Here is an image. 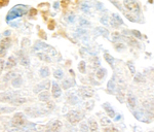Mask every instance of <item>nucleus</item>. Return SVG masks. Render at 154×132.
<instances>
[{
  "label": "nucleus",
  "mask_w": 154,
  "mask_h": 132,
  "mask_svg": "<svg viewBox=\"0 0 154 132\" xmlns=\"http://www.w3.org/2000/svg\"><path fill=\"white\" fill-rule=\"evenodd\" d=\"M68 3H69V2H68V1H62V2H61L62 6H63V7H64V8H65V7L67 6V4H68Z\"/></svg>",
  "instance_id": "nucleus-41"
},
{
  "label": "nucleus",
  "mask_w": 154,
  "mask_h": 132,
  "mask_svg": "<svg viewBox=\"0 0 154 132\" xmlns=\"http://www.w3.org/2000/svg\"><path fill=\"white\" fill-rule=\"evenodd\" d=\"M1 99H2V101H4V102L11 101L12 99H14V94H12V93H5L4 95L2 94Z\"/></svg>",
  "instance_id": "nucleus-15"
},
{
  "label": "nucleus",
  "mask_w": 154,
  "mask_h": 132,
  "mask_svg": "<svg viewBox=\"0 0 154 132\" xmlns=\"http://www.w3.org/2000/svg\"><path fill=\"white\" fill-rule=\"evenodd\" d=\"M5 35H9V31H5Z\"/></svg>",
  "instance_id": "nucleus-51"
},
{
  "label": "nucleus",
  "mask_w": 154,
  "mask_h": 132,
  "mask_svg": "<svg viewBox=\"0 0 154 132\" xmlns=\"http://www.w3.org/2000/svg\"><path fill=\"white\" fill-rule=\"evenodd\" d=\"M80 24H81V25H84V24L88 25V22H86V21H84L83 19H81V20H80Z\"/></svg>",
  "instance_id": "nucleus-45"
},
{
  "label": "nucleus",
  "mask_w": 154,
  "mask_h": 132,
  "mask_svg": "<svg viewBox=\"0 0 154 132\" xmlns=\"http://www.w3.org/2000/svg\"><path fill=\"white\" fill-rule=\"evenodd\" d=\"M104 58L106 59V61L108 62L110 65H113V61H114V59H113V57L111 56V55H109V54H105L104 55Z\"/></svg>",
  "instance_id": "nucleus-26"
},
{
  "label": "nucleus",
  "mask_w": 154,
  "mask_h": 132,
  "mask_svg": "<svg viewBox=\"0 0 154 132\" xmlns=\"http://www.w3.org/2000/svg\"><path fill=\"white\" fill-rule=\"evenodd\" d=\"M72 97H73V95H71V96H69V99H72ZM73 100H75L77 102V98L75 97V98H73Z\"/></svg>",
  "instance_id": "nucleus-47"
},
{
  "label": "nucleus",
  "mask_w": 154,
  "mask_h": 132,
  "mask_svg": "<svg viewBox=\"0 0 154 132\" xmlns=\"http://www.w3.org/2000/svg\"><path fill=\"white\" fill-rule=\"evenodd\" d=\"M113 37L114 38H119V33H117V32H115V33H113Z\"/></svg>",
  "instance_id": "nucleus-44"
},
{
  "label": "nucleus",
  "mask_w": 154,
  "mask_h": 132,
  "mask_svg": "<svg viewBox=\"0 0 154 132\" xmlns=\"http://www.w3.org/2000/svg\"><path fill=\"white\" fill-rule=\"evenodd\" d=\"M67 119L70 122L71 124H76L82 119V114L80 111H71L67 114Z\"/></svg>",
  "instance_id": "nucleus-1"
},
{
  "label": "nucleus",
  "mask_w": 154,
  "mask_h": 132,
  "mask_svg": "<svg viewBox=\"0 0 154 132\" xmlns=\"http://www.w3.org/2000/svg\"><path fill=\"white\" fill-rule=\"evenodd\" d=\"M48 87H49V82L48 81L42 82V83H40L35 89H34V92H35V93H38V92H40L41 90L46 91L48 89Z\"/></svg>",
  "instance_id": "nucleus-8"
},
{
  "label": "nucleus",
  "mask_w": 154,
  "mask_h": 132,
  "mask_svg": "<svg viewBox=\"0 0 154 132\" xmlns=\"http://www.w3.org/2000/svg\"><path fill=\"white\" fill-rule=\"evenodd\" d=\"M49 76V70L48 67H42V68L40 69V76L41 78H46V76Z\"/></svg>",
  "instance_id": "nucleus-20"
},
{
  "label": "nucleus",
  "mask_w": 154,
  "mask_h": 132,
  "mask_svg": "<svg viewBox=\"0 0 154 132\" xmlns=\"http://www.w3.org/2000/svg\"><path fill=\"white\" fill-rule=\"evenodd\" d=\"M123 5L128 11H133V12H138L140 7H139L138 2L136 1H123Z\"/></svg>",
  "instance_id": "nucleus-4"
},
{
  "label": "nucleus",
  "mask_w": 154,
  "mask_h": 132,
  "mask_svg": "<svg viewBox=\"0 0 154 132\" xmlns=\"http://www.w3.org/2000/svg\"><path fill=\"white\" fill-rule=\"evenodd\" d=\"M3 70V61H1V71Z\"/></svg>",
  "instance_id": "nucleus-49"
},
{
  "label": "nucleus",
  "mask_w": 154,
  "mask_h": 132,
  "mask_svg": "<svg viewBox=\"0 0 154 132\" xmlns=\"http://www.w3.org/2000/svg\"><path fill=\"white\" fill-rule=\"evenodd\" d=\"M62 128V122L59 120H56L51 123H49L48 126H46L45 132H60Z\"/></svg>",
  "instance_id": "nucleus-2"
},
{
  "label": "nucleus",
  "mask_w": 154,
  "mask_h": 132,
  "mask_svg": "<svg viewBox=\"0 0 154 132\" xmlns=\"http://www.w3.org/2000/svg\"><path fill=\"white\" fill-rule=\"evenodd\" d=\"M48 29H49V30H54V27H56V23H54V21L53 19H51V21L48 22Z\"/></svg>",
  "instance_id": "nucleus-29"
},
{
  "label": "nucleus",
  "mask_w": 154,
  "mask_h": 132,
  "mask_svg": "<svg viewBox=\"0 0 154 132\" xmlns=\"http://www.w3.org/2000/svg\"><path fill=\"white\" fill-rule=\"evenodd\" d=\"M12 125L14 127H21L24 125L25 123V117L24 114L22 113H17L12 118V121H11Z\"/></svg>",
  "instance_id": "nucleus-3"
},
{
  "label": "nucleus",
  "mask_w": 154,
  "mask_h": 132,
  "mask_svg": "<svg viewBox=\"0 0 154 132\" xmlns=\"http://www.w3.org/2000/svg\"><path fill=\"white\" fill-rule=\"evenodd\" d=\"M128 105H130L131 108H134L136 106V98L134 96L130 95L128 97Z\"/></svg>",
  "instance_id": "nucleus-18"
},
{
  "label": "nucleus",
  "mask_w": 154,
  "mask_h": 132,
  "mask_svg": "<svg viewBox=\"0 0 154 132\" xmlns=\"http://www.w3.org/2000/svg\"><path fill=\"white\" fill-rule=\"evenodd\" d=\"M104 132H118V130L115 128H113V127H108V128L104 129Z\"/></svg>",
  "instance_id": "nucleus-33"
},
{
  "label": "nucleus",
  "mask_w": 154,
  "mask_h": 132,
  "mask_svg": "<svg viewBox=\"0 0 154 132\" xmlns=\"http://www.w3.org/2000/svg\"><path fill=\"white\" fill-rule=\"evenodd\" d=\"M74 84H75V82H74L73 79H65V81L63 82V88L69 89L70 87L74 86Z\"/></svg>",
  "instance_id": "nucleus-16"
},
{
  "label": "nucleus",
  "mask_w": 154,
  "mask_h": 132,
  "mask_svg": "<svg viewBox=\"0 0 154 132\" xmlns=\"http://www.w3.org/2000/svg\"><path fill=\"white\" fill-rule=\"evenodd\" d=\"M11 38L9 37H6V38H3L1 40V57H3V55H5V50L11 46Z\"/></svg>",
  "instance_id": "nucleus-7"
},
{
  "label": "nucleus",
  "mask_w": 154,
  "mask_h": 132,
  "mask_svg": "<svg viewBox=\"0 0 154 132\" xmlns=\"http://www.w3.org/2000/svg\"><path fill=\"white\" fill-rule=\"evenodd\" d=\"M112 17L113 18H111V24L113 25V27H118L119 24H122V20L117 14H113Z\"/></svg>",
  "instance_id": "nucleus-10"
},
{
  "label": "nucleus",
  "mask_w": 154,
  "mask_h": 132,
  "mask_svg": "<svg viewBox=\"0 0 154 132\" xmlns=\"http://www.w3.org/2000/svg\"><path fill=\"white\" fill-rule=\"evenodd\" d=\"M17 64V59L14 57H9L8 60H7V63H6V68L7 69H11L12 67H14Z\"/></svg>",
  "instance_id": "nucleus-12"
},
{
  "label": "nucleus",
  "mask_w": 154,
  "mask_h": 132,
  "mask_svg": "<svg viewBox=\"0 0 154 132\" xmlns=\"http://www.w3.org/2000/svg\"><path fill=\"white\" fill-rule=\"evenodd\" d=\"M20 62H21V64L23 66H29L30 64V61L29 59L27 58L26 56H21V59H20Z\"/></svg>",
  "instance_id": "nucleus-23"
},
{
  "label": "nucleus",
  "mask_w": 154,
  "mask_h": 132,
  "mask_svg": "<svg viewBox=\"0 0 154 132\" xmlns=\"http://www.w3.org/2000/svg\"><path fill=\"white\" fill-rule=\"evenodd\" d=\"M63 76H64V72L62 71L61 69H58V70H56L54 72V76L58 79H61L62 78H63Z\"/></svg>",
  "instance_id": "nucleus-24"
},
{
  "label": "nucleus",
  "mask_w": 154,
  "mask_h": 132,
  "mask_svg": "<svg viewBox=\"0 0 154 132\" xmlns=\"http://www.w3.org/2000/svg\"><path fill=\"white\" fill-rule=\"evenodd\" d=\"M27 132H37V131H35L34 129H29V130H27Z\"/></svg>",
  "instance_id": "nucleus-48"
},
{
  "label": "nucleus",
  "mask_w": 154,
  "mask_h": 132,
  "mask_svg": "<svg viewBox=\"0 0 154 132\" xmlns=\"http://www.w3.org/2000/svg\"><path fill=\"white\" fill-rule=\"evenodd\" d=\"M21 85H22V79L20 76L12 79V86L14 88H19V87H21Z\"/></svg>",
  "instance_id": "nucleus-21"
},
{
  "label": "nucleus",
  "mask_w": 154,
  "mask_h": 132,
  "mask_svg": "<svg viewBox=\"0 0 154 132\" xmlns=\"http://www.w3.org/2000/svg\"><path fill=\"white\" fill-rule=\"evenodd\" d=\"M103 108H105L106 113L108 114V117H110V118H114V116H115V113H114L113 108L110 106V104H108V103H104Z\"/></svg>",
  "instance_id": "nucleus-11"
},
{
  "label": "nucleus",
  "mask_w": 154,
  "mask_h": 132,
  "mask_svg": "<svg viewBox=\"0 0 154 132\" xmlns=\"http://www.w3.org/2000/svg\"><path fill=\"white\" fill-rule=\"evenodd\" d=\"M115 48H116V49H119V48H120V49H125V46H123L122 43H119V44H118V43H116V44H115Z\"/></svg>",
  "instance_id": "nucleus-39"
},
{
  "label": "nucleus",
  "mask_w": 154,
  "mask_h": 132,
  "mask_svg": "<svg viewBox=\"0 0 154 132\" xmlns=\"http://www.w3.org/2000/svg\"><path fill=\"white\" fill-rule=\"evenodd\" d=\"M73 18H74V17H73V16H71V17H69V21H71V22H73V21H74V19H73Z\"/></svg>",
  "instance_id": "nucleus-46"
},
{
  "label": "nucleus",
  "mask_w": 154,
  "mask_h": 132,
  "mask_svg": "<svg viewBox=\"0 0 154 132\" xmlns=\"http://www.w3.org/2000/svg\"><path fill=\"white\" fill-rule=\"evenodd\" d=\"M39 100L41 101H48L49 100V93L48 91H42L38 96Z\"/></svg>",
  "instance_id": "nucleus-13"
},
{
  "label": "nucleus",
  "mask_w": 154,
  "mask_h": 132,
  "mask_svg": "<svg viewBox=\"0 0 154 132\" xmlns=\"http://www.w3.org/2000/svg\"><path fill=\"white\" fill-rule=\"evenodd\" d=\"M79 94H80L81 96L84 97V98H89V97H91L94 95V91L91 88H88V87H82V88H80L78 90Z\"/></svg>",
  "instance_id": "nucleus-5"
},
{
  "label": "nucleus",
  "mask_w": 154,
  "mask_h": 132,
  "mask_svg": "<svg viewBox=\"0 0 154 132\" xmlns=\"http://www.w3.org/2000/svg\"><path fill=\"white\" fill-rule=\"evenodd\" d=\"M45 48H48V44H45L44 42H40V41H37L35 44H34V51H39L41 49H45Z\"/></svg>",
  "instance_id": "nucleus-14"
},
{
  "label": "nucleus",
  "mask_w": 154,
  "mask_h": 132,
  "mask_svg": "<svg viewBox=\"0 0 154 132\" xmlns=\"http://www.w3.org/2000/svg\"><path fill=\"white\" fill-rule=\"evenodd\" d=\"M61 88H60V86L57 83H54L53 84V87H51V94H53V96L54 98H58V97L61 96Z\"/></svg>",
  "instance_id": "nucleus-9"
},
{
  "label": "nucleus",
  "mask_w": 154,
  "mask_h": 132,
  "mask_svg": "<svg viewBox=\"0 0 154 132\" xmlns=\"http://www.w3.org/2000/svg\"><path fill=\"white\" fill-rule=\"evenodd\" d=\"M80 131L81 132H88V126H86L85 123L80 124Z\"/></svg>",
  "instance_id": "nucleus-30"
},
{
  "label": "nucleus",
  "mask_w": 154,
  "mask_h": 132,
  "mask_svg": "<svg viewBox=\"0 0 154 132\" xmlns=\"http://www.w3.org/2000/svg\"><path fill=\"white\" fill-rule=\"evenodd\" d=\"M108 89L109 90H113L114 89V81L113 79H110V81H109V83H108Z\"/></svg>",
  "instance_id": "nucleus-34"
},
{
  "label": "nucleus",
  "mask_w": 154,
  "mask_h": 132,
  "mask_svg": "<svg viewBox=\"0 0 154 132\" xmlns=\"http://www.w3.org/2000/svg\"><path fill=\"white\" fill-rule=\"evenodd\" d=\"M95 31H96V33H97V34H99V32H100L101 34H103V33H104V35H105V36L108 35V33H109V32L107 31L106 29L102 28V27H99V28H97Z\"/></svg>",
  "instance_id": "nucleus-28"
},
{
  "label": "nucleus",
  "mask_w": 154,
  "mask_h": 132,
  "mask_svg": "<svg viewBox=\"0 0 154 132\" xmlns=\"http://www.w3.org/2000/svg\"><path fill=\"white\" fill-rule=\"evenodd\" d=\"M39 36H40L41 38H43V39H46V34L44 33L43 30H40V32H39Z\"/></svg>",
  "instance_id": "nucleus-38"
},
{
  "label": "nucleus",
  "mask_w": 154,
  "mask_h": 132,
  "mask_svg": "<svg viewBox=\"0 0 154 132\" xmlns=\"http://www.w3.org/2000/svg\"><path fill=\"white\" fill-rule=\"evenodd\" d=\"M111 124V121L109 120L108 118H106V117H103V118H101V125L102 127H107L109 126Z\"/></svg>",
  "instance_id": "nucleus-22"
},
{
  "label": "nucleus",
  "mask_w": 154,
  "mask_h": 132,
  "mask_svg": "<svg viewBox=\"0 0 154 132\" xmlns=\"http://www.w3.org/2000/svg\"><path fill=\"white\" fill-rule=\"evenodd\" d=\"M58 6H59V3H54V7H56V8H58Z\"/></svg>",
  "instance_id": "nucleus-50"
},
{
  "label": "nucleus",
  "mask_w": 154,
  "mask_h": 132,
  "mask_svg": "<svg viewBox=\"0 0 154 132\" xmlns=\"http://www.w3.org/2000/svg\"><path fill=\"white\" fill-rule=\"evenodd\" d=\"M78 69L81 73H85V62L84 61H80L78 64Z\"/></svg>",
  "instance_id": "nucleus-25"
},
{
  "label": "nucleus",
  "mask_w": 154,
  "mask_h": 132,
  "mask_svg": "<svg viewBox=\"0 0 154 132\" xmlns=\"http://www.w3.org/2000/svg\"><path fill=\"white\" fill-rule=\"evenodd\" d=\"M135 79H136L137 82H144V81H145V79H141V74H140V73L137 74L136 78H135Z\"/></svg>",
  "instance_id": "nucleus-36"
},
{
  "label": "nucleus",
  "mask_w": 154,
  "mask_h": 132,
  "mask_svg": "<svg viewBox=\"0 0 154 132\" xmlns=\"http://www.w3.org/2000/svg\"><path fill=\"white\" fill-rule=\"evenodd\" d=\"M128 66L130 67V70H131V73H134V72H135V69H134V65H133V63H131V62H128Z\"/></svg>",
  "instance_id": "nucleus-35"
},
{
  "label": "nucleus",
  "mask_w": 154,
  "mask_h": 132,
  "mask_svg": "<svg viewBox=\"0 0 154 132\" xmlns=\"http://www.w3.org/2000/svg\"><path fill=\"white\" fill-rule=\"evenodd\" d=\"M89 129H91V132H97V130H98V124H97L96 121H89Z\"/></svg>",
  "instance_id": "nucleus-17"
},
{
  "label": "nucleus",
  "mask_w": 154,
  "mask_h": 132,
  "mask_svg": "<svg viewBox=\"0 0 154 132\" xmlns=\"http://www.w3.org/2000/svg\"><path fill=\"white\" fill-rule=\"evenodd\" d=\"M0 4H1V6H5V5H7V4H8V1H5V2H4L3 0H2L1 3H0Z\"/></svg>",
  "instance_id": "nucleus-43"
},
{
  "label": "nucleus",
  "mask_w": 154,
  "mask_h": 132,
  "mask_svg": "<svg viewBox=\"0 0 154 132\" xmlns=\"http://www.w3.org/2000/svg\"><path fill=\"white\" fill-rule=\"evenodd\" d=\"M131 33H133V34H134V36H136L137 38H140V39H141V38L143 37V36H142V34H141L138 30H133V31H131Z\"/></svg>",
  "instance_id": "nucleus-32"
},
{
  "label": "nucleus",
  "mask_w": 154,
  "mask_h": 132,
  "mask_svg": "<svg viewBox=\"0 0 154 132\" xmlns=\"http://www.w3.org/2000/svg\"><path fill=\"white\" fill-rule=\"evenodd\" d=\"M14 76V72H8V73H7L5 76H4L3 81H4V82H7V81H8L9 79H11V78H12V76Z\"/></svg>",
  "instance_id": "nucleus-31"
},
{
  "label": "nucleus",
  "mask_w": 154,
  "mask_h": 132,
  "mask_svg": "<svg viewBox=\"0 0 154 132\" xmlns=\"http://www.w3.org/2000/svg\"><path fill=\"white\" fill-rule=\"evenodd\" d=\"M29 14H30V16H31V17H34V16H35V14H37V9L32 8L31 11H30Z\"/></svg>",
  "instance_id": "nucleus-37"
},
{
  "label": "nucleus",
  "mask_w": 154,
  "mask_h": 132,
  "mask_svg": "<svg viewBox=\"0 0 154 132\" xmlns=\"http://www.w3.org/2000/svg\"><path fill=\"white\" fill-rule=\"evenodd\" d=\"M24 14H25V11H20V9H17V7H16V8H14L12 11L8 12V14H7V20L14 19V18H17V17L23 16Z\"/></svg>",
  "instance_id": "nucleus-6"
},
{
  "label": "nucleus",
  "mask_w": 154,
  "mask_h": 132,
  "mask_svg": "<svg viewBox=\"0 0 154 132\" xmlns=\"http://www.w3.org/2000/svg\"><path fill=\"white\" fill-rule=\"evenodd\" d=\"M105 73H106V70H104L103 68L99 69V70L97 71V78L100 79H102L104 78V76H104V74H105Z\"/></svg>",
  "instance_id": "nucleus-27"
},
{
  "label": "nucleus",
  "mask_w": 154,
  "mask_h": 132,
  "mask_svg": "<svg viewBox=\"0 0 154 132\" xmlns=\"http://www.w3.org/2000/svg\"><path fill=\"white\" fill-rule=\"evenodd\" d=\"M37 57L38 58H40L42 61H46V62H51V58L48 56L46 54H44V53H38L37 54Z\"/></svg>",
  "instance_id": "nucleus-19"
},
{
  "label": "nucleus",
  "mask_w": 154,
  "mask_h": 132,
  "mask_svg": "<svg viewBox=\"0 0 154 132\" xmlns=\"http://www.w3.org/2000/svg\"><path fill=\"white\" fill-rule=\"evenodd\" d=\"M101 22L106 25V24H107V17H104L103 19H101Z\"/></svg>",
  "instance_id": "nucleus-42"
},
{
  "label": "nucleus",
  "mask_w": 154,
  "mask_h": 132,
  "mask_svg": "<svg viewBox=\"0 0 154 132\" xmlns=\"http://www.w3.org/2000/svg\"><path fill=\"white\" fill-rule=\"evenodd\" d=\"M82 8H83V11H88V5H86L85 3H83V4H82Z\"/></svg>",
  "instance_id": "nucleus-40"
}]
</instances>
